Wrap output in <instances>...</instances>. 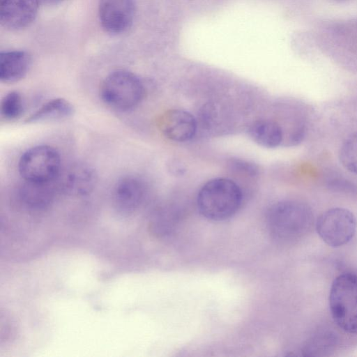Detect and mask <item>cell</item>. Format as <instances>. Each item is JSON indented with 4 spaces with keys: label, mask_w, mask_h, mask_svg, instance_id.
Returning a JSON list of instances; mask_svg holds the SVG:
<instances>
[{
    "label": "cell",
    "mask_w": 357,
    "mask_h": 357,
    "mask_svg": "<svg viewBox=\"0 0 357 357\" xmlns=\"http://www.w3.org/2000/svg\"><path fill=\"white\" fill-rule=\"evenodd\" d=\"M313 215L305 204L284 200L273 204L266 213V226L271 237L283 243L301 238L310 230Z\"/></svg>",
    "instance_id": "6da1fadb"
},
{
    "label": "cell",
    "mask_w": 357,
    "mask_h": 357,
    "mask_svg": "<svg viewBox=\"0 0 357 357\" xmlns=\"http://www.w3.org/2000/svg\"><path fill=\"white\" fill-rule=\"evenodd\" d=\"M243 201L239 185L226 178H216L207 181L200 188L197 197L199 213L206 218L222 221L234 215Z\"/></svg>",
    "instance_id": "7a4b0ae2"
},
{
    "label": "cell",
    "mask_w": 357,
    "mask_h": 357,
    "mask_svg": "<svg viewBox=\"0 0 357 357\" xmlns=\"http://www.w3.org/2000/svg\"><path fill=\"white\" fill-rule=\"evenodd\" d=\"M329 307L338 327L357 334V275L344 273L335 278L330 290Z\"/></svg>",
    "instance_id": "3957f363"
},
{
    "label": "cell",
    "mask_w": 357,
    "mask_h": 357,
    "mask_svg": "<svg viewBox=\"0 0 357 357\" xmlns=\"http://www.w3.org/2000/svg\"><path fill=\"white\" fill-rule=\"evenodd\" d=\"M100 92L107 105L120 111H127L141 102L144 86L139 77L132 73L116 70L105 78Z\"/></svg>",
    "instance_id": "277c9868"
},
{
    "label": "cell",
    "mask_w": 357,
    "mask_h": 357,
    "mask_svg": "<svg viewBox=\"0 0 357 357\" xmlns=\"http://www.w3.org/2000/svg\"><path fill=\"white\" fill-rule=\"evenodd\" d=\"M18 169L24 181H53L61 171L59 153L55 149L47 145L32 147L20 158Z\"/></svg>",
    "instance_id": "5b68a950"
},
{
    "label": "cell",
    "mask_w": 357,
    "mask_h": 357,
    "mask_svg": "<svg viewBox=\"0 0 357 357\" xmlns=\"http://www.w3.org/2000/svg\"><path fill=\"white\" fill-rule=\"evenodd\" d=\"M356 228L355 216L343 208L327 210L318 218L316 222V229L320 238L333 248L348 243L354 237Z\"/></svg>",
    "instance_id": "8992f818"
},
{
    "label": "cell",
    "mask_w": 357,
    "mask_h": 357,
    "mask_svg": "<svg viewBox=\"0 0 357 357\" xmlns=\"http://www.w3.org/2000/svg\"><path fill=\"white\" fill-rule=\"evenodd\" d=\"M135 13L134 0H98V17L102 29L120 34L132 25Z\"/></svg>",
    "instance_id": "52a82bcc"
},
{
    "label": "cell",
    "mask_w": 357,
    "mask_h": 357,
    "mask_svg": "<svg viewBox=\"0 0 357 357\" xmlns=\"http://www.w3.org/2000/svg\"><path fill=\"white\" fill-rule=\"evenodd\" d=\"M62 192L73 196H84L95 187L97 176L94 169L87 164L75 162L70 165L55 179Z\"/></svg>",
    "instance_id": "ba28073f"
},
{
    "label": "cell",
    "mask_w": 357,
    "mask_h": 357,
    "mask_svg": "<svg viewBox=\"0 0 357 357\" xmlns=\"http://www.w3.org/2000/svg\"><path fill=\"white\" fill-rule=\"evenodd\" d=\"M161 132L169 139L176 142L190 140L197 131V121L190 112L178 109L164 112L158 120Z\"/></svg>",
    "instance_id": "9c48e42d"
},
{
    "label": "cell",
    "mask_w": 357,
    "mask_h": 357,
    "mask_svg": "<svg viewBox=\"0 0 357 357\" xmlns=\"http://www.w3.org/2000/svg\"><path fill=\"white\" fill-rule=\"evenodd\" d=\"M38 8L39 0H1V24L9 30L22 29L33 22Z\"/></svg>",
    "instance_id": "30bf717a"
},
{
    "label": "cell",
    "mask_w": 357,
    "mask_h": 357,
    "mask_svg": "<svg viewBox=\"0 0 357 357\" xmlns=\"http://www.w3.org/2000/svg\"><path fill=\"white\" fill-rule=\"evenodd\" d=\"M144 195L145 185L141 179L133 176H123L114 188V206L122 215L131 214L141 205Z\"/></svg>",
    "instance_id": "8fae6325"
},
{
    "label": "cell",
    "mask_w": 357,
    "mask_h": 357,
    "mask_svg": "<svg viewBox=\"0 0 357 357\" xmlns=\"http://www.w3.org/2000/svg\"><path fill=\"white\" fill-rule=\"evenodd\" d=\"M50 182L24 181L18 190L22 204L31 210H43L50 206L54 196L56 186Z\"/></svg>",
    "instance_id": "7c38bea8"
},
{
    "label": "cell",
    "mask_w": 357,
    "mask_h": 357,
    "mask_svg": "<svg viewBox=\"0 0 357 357\" xmlns=\"http://www.w3.org/2000/svg\"><path fill=\"white\" fill-rule=\"evenodd\" d=\"M31 63L30 54L24 50H10L0 54V80L5 83L22 79Z\"/></svg>",
    "instance_id": "4fadbf2b"
},
{
    "label": "cell",
    "mask_w": 357,
    "mask_h": 357,
    "mask_svg": "<svg viewBox=\"0 0 357 357\" xmlns=\"http://www.w3.org/2000/svg\"><path fill=\"white\" fill-rule=\"evenodd\" d=\"M248 132L254 142L268 149L278 147L283 139V132L280 125L268 119L254 121L250 125Z\"/></svg>",
    "instance_id": "5bb4252c"
},
{
    "label": "cell",
    "mask_w": 357,
    "mask_h": 357,
    "mask_svg": "<svg viewBox=\"0 0 357 357\" xmlns=\"http://www.w3.org/2000/svg\"><path fill=\"white\" fill-rule=\"evenodd\" d=\"M73 112V105L69 101L61 98H54L33 112L26 119V122L40 123L64 119L70 116Z\"/></svg>",
    "instance_id": "9a60e30c"
},
{
    "label": "cell",
    "mask_w": 357,
    "mask_h": 357,
    "mask_svg": "<svg viewBox=\"0 0 357 357\" xmlns=\"http://www.w3.org/2000/svg\"><path fill=\"white\" fill-rule=\"evenodd\" d=\"M1 116L7 120L18 119L24 111V101L21 94L15 91L8 93L1 102Z\"/></svg>",
    "instance_id": "2e32d148"
},
{
    "label": "cell",
    "mask_w": 357,
    "mask_h": 357,
    "mask_svg": "<svg viewBox=\"0 0 357 357\" xmlns=\"http://www.w3.org/2000/svg\"><path fill=\"white\" fill-rule=\"evenodd\" d=\"M340 160L347 169L357 174V132L348 137L342 144Z\"/></svg>",
    "instance_id": "e0dca14e"
},
{
    "label": "cell",
    "mask_w": 357,
    "mask_h": 357,
    "mask_svg": "<svg viewBox=\"0 0 357 357\" xmlns=\"http://www.w3.org/2000/svg\"><path fill=\"white\" fill-rule=\"evenodd\" d=\"M330 334H326L324 336L320 335L315 337L312 342L305 346L304 352L307 356H319V353L326 352L331 350V345L333 340Z\"/></svg>",
    "instance_id": "ac0fdd59"
},
{
    "label": "cell",
    "mask_w": 357,
    "mask_h": 357,
    "mask_svg": "<svg viewBox=\"0 0 357 357\" xmlns=\"http://www.w3.org/2000/svg\"><path fill=\"white\" fill-rule=\"evenodd\" d=\"M47 3H58V2H60L63 0H43Z\"/></svg>",
    "instance_id": "d6986e66"
}]
</instances>
